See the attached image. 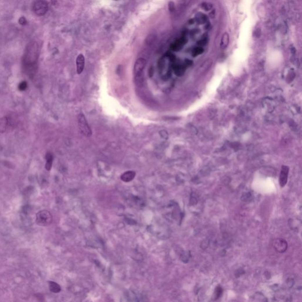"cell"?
<instances>
[{"instance_id": "obj_1", "label": "cell", "mask_w": 302, "mask_h": 302, "mask_svg": "<svg viewBox=\"0 0 302 302\" xmlns=\"http://www.w3.org/2000/svg\"><path fill=\"white\" fill-rule=\"evenodd\" d=\"M39 47L35 42H30L26 47L23 57V67L24 72L33 78L38 69Z\"/></svg>"}, {"instance_id": "obj_2", "label": "cell", "mask_w": 302, "mask_h": 302, "mask_svg": "<svg viewBox=\"0 0 302 302\" xmlns=\"http://www.w3.org/2000/svg\"><path fill=\"white\" fill-rule=\"evenodd\" d=\"M34 13L38 16H43L48 11V3L46 0H35L32 5Z\"/></svg>"}, {"instance_id": "obj_3", "label": "cell", "mask_w": 302, "mask_h": 302, "mask_svg": "<svg viewBox=\"0 0 302 302\" xmlns=\"http://www.w3.org/2000/svg\"><path fill=\"white\" fill-rule=\"evenodd\" d=\"M78 122L81 134L86 137H90L92 135V131L83 113H80L78 115Z\"/></svg>"}, {"instance_id": "obj_4", "label": "cell", "mask_w": 302, "mask_h": 302, "mask_svg": "<svg viewBox=\"0 0 302 302\" xmlns=\"http://www.w3.org/2000/svg\"><path fill=\"white\" fill-rule=\"evenodd\" d=\"M53 221L51 214L47 210H42L36 215V222L40 226H48Z\"/></svg>"}, {"instance_id": "obj_5", "label": "cell", "mask_w": 302, "mask_h": 302, "mask_svg": "<svg viewBox=\"0 0 302 302\" xmlns=\"http://www.w3.org/2000/svg\"><path fill=\"white\" fill-rule=\"evenodd\" d=\"M273 247L278 253H285L288 247L287 241L283 238H277L273 241Z\"/></svg>"}, {"instance_id": "obj_6", "label": "cell", "mask_w": 302, "mask_h": 302, "mask_svg": "<svg viewBox=\"0 0 302 302\" xmlns=\"http://www.w3.org/2000/svg\"><path fill=\"white\" fill-rule=\"evenodd\" d=\"M146 65V60L143 58H139L136 61L134 65V74L135 76H141Z\"/></svg>"}, {"instance_id": "obj_7", "label": "cell", "mask_w": 302, "mask_h": 302, "mask_svg": "<svg viewBox=\"0 0 302 302\" xmlns=\"http://www.w3.org/2000/svg\"><path fill=\"white\" fill-rule=\"evenodd\" d=\"M289 171V168L288 166L285 165L282 166L279 178V183L281 187H284L286 185L287 182Z\"/></svg>"}, {"instance_id": "obj_8", "label": "cell", "mask_w": 302, "mask_h": 302, "mask_svg": "<svg viewBox=\"0 0 302 302\" xmlns=\"http://www.w3.org/2000/svg\"><path fill=\"white\" fill-rule=\"evenodd\" d=\"M76 71L78 74H80L84 70L85 66V58L82 54H80L76 58Z\"/></svg>"}, {"instance_id": "obj_9", "label": "cell", "mask_w": 302, "mask_h": 302, "mask_svg": "<svg viewBox=\"0 0 302 302\" xmlns=\"http://www.w3.org/2000/svg\"><path fill=\"white\" fill-rule=\"evenodd\" d=\"M136 176V172L133 171H128L123 174L121 177V179L125 182H129L133 180Z\"/></svg>"}, {"instance_id": "obj_10", "label": "cell", "mask_w": 302, "mask_h": 302, "mask_svg": "<svg viewBox=\"0 0 302 302\" xmlns=\"http://www.w3.org/2000/svg\"><path fill=\"white\" fill-rule=\"evenodd\" d=\"M186 40L185 39V38L182 37V38H181V39L177 40L176 42H175L174 44H172L171 48L175 51L179 50L180 49H181L182 48L183 46L186 43Z\"/></svg>"}, {"instance_id": "obj_11", "label": "cell", "mask_w": 302, "mask_h": 302, "mask_svg": "<svg viewBox=\"0 0 302 302\" xmlns=\"http://www.w3.org/2000/svg\"><path fill=\"white\" fill-rule=\"evenodd\" d=\"M49 289L54 293H58L61 291L60 286L57 283L54 281L49 282Z\"/></svg>"}, {"instance_id": "obj_12", "label": "cell", "mask_w": 302, "mask_h": 302, "mask_svg": "<svg viewBox=\"0 0 302 302\" xmlns=\"http://www.w3.org/2000/svg\"><path fill=\"white\" fill-rule=\"evenodd\" d=\"M53 160V155H51V154L48 153L46 155V168L47 171H50L52 167Z\"/></svg>"}, {"instance_id": "obj_13", "label": "cell", "mask_w": 302, "mask_h": 302, "mask_svg": "<svg viewBox=\"0 0 302 302\" xmlns=\"http://www.w3.org/2000/svg\"><path fill=\"white\" fill-rule=\"evenodd\" d=\"M186 66H188L186 63H185V66L184 65V66H181V65L175 66L174 67V70H175L176 74H177L178 76H182L184 73L185 68Z\"/></svg>"}, {"instance_id": "obj_14", "label": "cell", "mask_w": 302, "mask_h": 302, "mask_svg": "<svg viewBox=\"0 0 302 302\" xmlns=\"http://www.w3.org/2000/svg\"><path fill=\"white\" fill-rule=\"evenodd\" d=\"M229 42V37L227 33H225L221 39V46L222 48H225L227 46Z\"/></svg>"}, {"instance_id": "obj_15", "label": "cell", "mask_w": 302, "mask_h": 302, "mask_svg": "<svg viewBox=\"0 0 302 302\" xmlns=\"http://www.w3.org/2000/svg\"><path fill=\"white\" fill-rule=\"evenodd\" d=\"M8 120L6 118H4L0 120V132H1L2 130H6Z\"/></svg>"}, {"instance_id": "obj_16", "label": "cell", "mask_w": 302, "mask_h": 302, "mask_svg": "<svg viewBox=\"0 0 302 302\" xmlns=\"http://www.w3.org/2000/svg\"><path fill=\"white\" fill-rule=\"evenodd\" d=\"M222 294V289L220 286H217L214 292L215 299L217 300L218 299H219L221 296Z\"/></svg>"}, {"instance_id": "obj_17", "label": "cell", "mask_w": 302, "mask_h": 302, "mask_svg": "<svg viewBox=\"0 0 302 302\" xmlns=\"http://www.w3.org/2000/svg\"><path fill=\"white\" fill-rule=\"evenodd\" d=\"M204 51V49L201 47H198L195 48L193 51V55L194 57H196L198 55L202 54Z\"/></svg>"}, {"instance_id": "obj_18", "label": "cell", "mask_w": 302, "mask_h": 302, "mask_svg": "<svg viewBox=\"0 0 302 302\" xmlns=\"http://www.w3.org/2000/svg\"><path fill=\"white\" fill-rule=\"evenodd\" d=\"M206 19H207L206 16L205 15L202 14V15L198 16L197 20H198V22H199V23H204L206 21Z\"/></svg>"}, {"instance_id": "obj_19", "label": "cell", "mask_w": 302, "mask_h": 302, "mask_svg": "<svg viewBox=\"0 0 302 302\" xmlns=\"http://www.w3.org/2000/svg\"><path fill=\"white\" fill-rule=\"evenodd\" d=\"M27 87V84L25 82L21 83L20 84V85H19V89H20V90H24Z\"/></svg>"}, {"instance_id": "obj_20", "label": "cell", "mask_w": 302, "mask_h": 302, "mask_svg": "<svg viewBox=\"0 0 302 302\" xmlns=\"http://www.w3.org/2000/svg\"><path fill=\"white\" fill-rule=\"evenodd\" d=\"M18 22L21 25H23V26L26 25L27 24V20H26V18L24 17H22L20 19H19Z\"/></svg>"}, {"instance_id": "obj_21", "label": "cell", "mask_w": 302, "mask_h": 302, "mask_svg": "<svg viewBox=\"0 0 302 302\" xmlns=\"http://www.w3.org/2000/svg\"><path fill=\"white\" fill-rule=\"evenodd\" d=\"M202 7L206 10V11H208V10H210V9H211L212 8V6L208 3H204L202 4Z\"/></svg>"}, {"instance_id": "obj_22", "label": "cell", "mask_w": 302, "mask_h": 302, "mask_svg": "<svg viewBox=\"0 0 302 302\" xmlns=\"http://www.w3.org/2000/svg\"><path fill=\"white\" fill-rule=\"evenodd\" d=\"M169 9L170 11H173L175 10V6L173 2H170L169 4Z\"/></svg>"}, {"instance_id": "obj_23", "label": "cell", "mask_w": 302, "mask_h": 302, "mask_svg": "<svg viewBox=\"0 0 302 302\" xmlns=\"http://www.w3.org/2000/svg\"><path fill=\"white\" fill-rule=\"evenodd\" d=\"M287 285H288V286L290 287H292L293 286V284H294V283H294V281H293V279H292V278H289V279L287 280Z\"/></svg>"}, {"instance_id": "obj_24", "label": "cell", "mask_w": 302, "mask_h": 302, "mask_svg": "<svg viewBox=\"0 0 302 302\" xmlns=\"http://www.w3.org/2000/svg\"><path fill=\"white\" fill-rule=\"evenodd\" d=\"M206 43V40L205 39H204L201 40H200L199 42H198V44L200 46H205Z\"/></svg>"}, {"instance_id": "obj_25", "label": "cell", "mask_w": 302, "mask_h": 302, "mask_svg": "<svg viewBox=\"0 0 302 302\" xmlns=\"http://www.w3.org/2000/svg\"><path fill=\"white\" fill-rule=\"evenodd\" d=\"M59 1L60 0H51V3L53 6H55L59 3Z\"/></svg>"}]
</instances>
